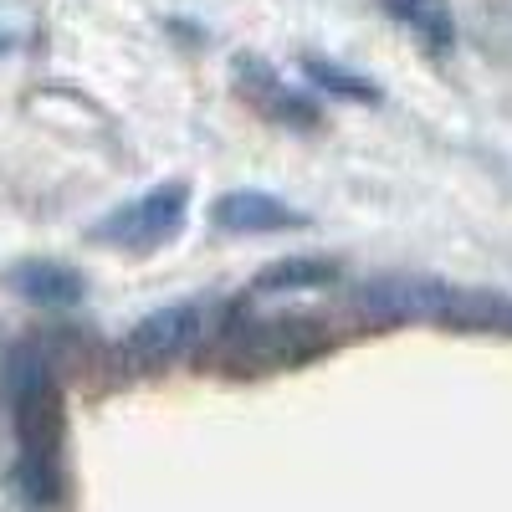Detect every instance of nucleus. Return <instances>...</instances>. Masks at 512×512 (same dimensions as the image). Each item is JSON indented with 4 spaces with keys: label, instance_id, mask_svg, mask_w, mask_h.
<instances>
[{
    "label": "nucleus",
    "instance_id": "nucleus-10",
    "mask_svg": "<svg viewBox=\"0 0 512 512\" xmlns=\"http://www.w3.org/2000/svg\"><path fill=\"white\" fill-rule=\"evenodd\" d=\"M303 77H308L313 93H328V98H338V103H354V108H379V103H384V93H379L374 77H364V72H354V67H344V62H333V57H318V52L303 57Z\"/></svg>",
    "mask_w": 512,
    "mask_h": 512
},
{
    "label": "nucleus",
    "instance_id": "nucleus-2",
    "mask_svg": "<svg viewBox=\"0 0 512 512\" xmlns=\"http://www.w3.org/2000/svg\"><path fill=\"white\" fill-rule=\"evenodd\" d=\"M323 354H333V333L318 318H241L216 333V359L231 374L303 369Z\"/></svg>",
    "mask_w": 512,
    "mask_h": 512
},
{
    "label": "nucleus",
    "instance_id": "nucleus-6",
    "mask_svg": "<svg viewBox=\"0 0 512 512\" xmlns=\"http://www.w3.org/2000/svg\"><path fill=\"white\" fill-rule=\"evenodd\" d=\"M210 226L226 231V236H287V231H308L313 216L287 205L272 190L246 185V190H226V195L210 200Z\"/></svg>",
    "mask_w": 512,
    "mask_h": 512
},
{
    "label": "nucleus",
    "instance_id": "nucleus-9",
    "mask_svg": "<svg viewBox=\"0 0 512 512\" xmlns=\"http://www.w3.org/2000/svg\"><path fill=\"white\" fill-rule=\"evenodd\" d=\"M379 11L395 26H405L425 52H451L456 47V16L446 0H379Z\"/></svg>",
    "mask_w": 512,
    "mask_h": 512
},
{
    "label": "nucleus",
    "instance_id": "nucleus-1",
    "mask_svg": "<svg viewBox=\"0 0 512 512\" xmlns=\"http://www.w3.org/2000/svg\"><path fill=\"white\" fill-rule=\"evenodd\" d=\"M0 400L11 420V482L16 497L47 512L67 497V395L57 359L41 344H16L0 359Z\"/></svg>",
    "mask_w": 512,
    "mask_h": 512
},
{
    "label": "nucleus",
    "instance_id": "nucleus-5",
    "mask_svg": "<svg viewBox=\"0 0 512 512\" xmlns=\"http://www.w3.org/2000/svg\"><path fill=\"white\" fill-rule=\"evenodd\" d=\"M231 88H236V98H241L256 118H267V123H277V128H292V134H313V128L323 123V103H318L308 88L287 82L267 57L241 52V57L231 62Z\"/></svg>",
    "mask_w": 512,
    "mask_h": 512
},
{
    "label": "nucleus",
    "instance_id": "nucleus-4",
    "mask_svg": "<svg viewBox=\"0 0 512 512\" xmlns=\"http://www.w3.org/2000/svg\"><path fill=\"white\" fill-rule=\"evenodd\" d=\"M216 333V313L200 297H185V303H164L154 313H144L134 328L118 338V369L128 374H159L185 364L205 338Z\"/></svg>",
    "mask_w": 512,
    "mask_h": 512
},
{
    "label": "nucleus",
    "instance_id": "nucleus-11",
    "mask_svg": "<svg viewBox=\"0 0 512 512\" xmlns=\"http://www.w3.org/2000/svg\"><path fill=\"white\" fill-rule=\"evenodd\" d=\"M6 52H16V31L0 26V57H6Z\"/></svg>",
    "mask_w": 512,
    "mask_h": 512
},
{
    "label": "nucleus",
    "instance_id": "nucleus-3",
    "mask_svg": "<svg viewBox=\"0 0 512 512\" xmlns=\"http://www.w3.org/2000/svg\"><path fill=\"white\" fill-rule=\"evenodd\" d=\"M190 205H195L190 180H159V185H149L139 195L108 205L103 216L88 226V241L149 256V251H159L169 241H180V231L190 226Z\"/></svg>",
    "mask_w": 512,
    "mask_h": 512
},
{
    "label": "nucleus",
    "instance_id": "nucleus-8",
    "mask_svg": "<svg viewBox=\"0 0 512 512\" xmlns=\"http://www.w3.org/2000/svg\"><path fill=\"white\" fill-rule=\"evenodd\" d=\"M344 277V262L338 256H323V251H287L277 262H267L262 272L251 277V292L256 297H282V292H318V287H333Z\"/></svg>",
    "mask_w": 512,
    "mask_h": 512
},
{
    "label": "nucleus",
    "instance_id": "nucleus-7",
    "mask_svg": "<svg viewBox=\"0 0 512 512\" xmlns=\"http://www.w3.org/2000/svg\"><path fill=\"white\" fill-rule=\"evenodd\" d=\"M0 287H11L21 303L47 308V313H67L88 297V277L67 262H57V256H21V262H11L0 272Z\"/></svg>",
    "mask_w": 512,
    "mask_h": 512
}]
</instances>
